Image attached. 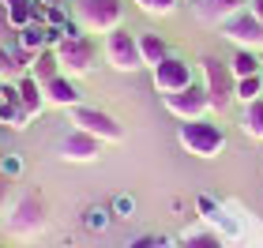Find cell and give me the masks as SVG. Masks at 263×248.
<instances>
[{
  "instance_id": "cell-16",
  "label": "cell",
  "mask_w": 263,
  "mask_h": 248,
  "mask_svg": "<svg viewBox=\"0 0 263 248\" xmlns=\"http://www.w3.org/2000/svg\"><path fill=\"white\" fill-rule=\"evenodd\" d=\"M19 102H23V109H27L30 117L45 109V90H42V83L34 75H23L19 79Z\"/></svg>"
},
{
  "instance_id": "cell-27",
  "label": "cell",
  "mask_w": 263,
  "mask_h": 248,
  "mask_svg": "<svg viewBox=\"0 0 263 248\" xmlns=\"http://www.w3.org/2000/svg\"><path fill=\"white\" fill-rule=\"evenodd\" d=\"M0 173H4V177H19V173H23L19 155H4V158H0Z\"/></svg>"
},
{
  "instance_id": "cell-15",
  "label": "cell",
  "mask_w": 263,
  "mask_h": 248,
  "mask_svg": "<svg viewBox=\"0 0 263 248\" xmlns=\"http://www.w3.org/2000/svg\"><path fill=\"white\" fill-rule=\"evenodd\" d=\"M139 53H143V64L147 68H158L170 56V42L162 34H139Z\"/></svg>"
},
{
  "instance_id": "cell-22",
  "label": "cell",
  "mask_w": 263,
  "mask_h": 248,
  "mask_svg": "<svg viewBox=\"0 0 263 248\" xmlns=\"http://www.w3.org/2000/svg\"><path fill=\"white\" fill-rule=\"evenodd\" d=\"M109 218H113V211H109V207H87V215H83L87 230H94V233H102L105 226H109Z\"/></svg>"
},
{
  "instance_id": "cell-1",
  "label": "cell",
  "mask_w": 263,
  "mask_h": 248,
  "mask_svg": "<svg viewBox=\"0 0 263 248\" xmlns=\"http://www.w3.org/2000/svg\"><path fill=\"white\" fill-rule=\"evenodd\" d=\"M199 72H203V87H207V98H211V109H230L233 98H237V75L230 61L222 56H203L199 61Z\"/></svg>"
},
{
  "instance_id": "cell-11",
  "label": "cell",
  "mask_w": 263,
  "mask_h": 248,
  "mask_svg": "<svg viewBox=\"0 0 263 248\" xmlns=\"http://www.w3.org/2000/svg\"><path fill=\"white\" fill-rule=\"evenodd\" d=\"M42 90H45V102H49V105H61V109H76L79 98H83L79 87L71 83V75H64V72L57 75V79H49Z\"/></svg>"
},
{
  "instance_id": "cell-12",
  "label": "cell",
  "mask_w": 263,
  "mask_h": 248,
  "mask_svg": "<svg viewBox=\"0 0 263 248\" xmlns=\"http://www.w3.org/2000/svg\"><path fill=\"white\" fill-rule=\"evenodd\" d=\"M15 49L30 53V56L49 49V27H45V23H27L23 30H15Z\"/></svg>"
},
{
  "instance_id": "cell-9",
  "label": "cell",
  "mask_w": 263,
  "mask_h": 248,
  "mask_svg": "<svg viewBox=\"0 0 263 248\" xmlns=\"http://www.w3.org/2000/svg\"><path fill=\"white\" fill-rule=\"evenodd\" d=\"M71 121H76V128L98 136V139H121L124 136V128L117 124V117L102 113V109H90V105H76V109H71Z\"/></svg>"
},
{
  "instance_id": "cell-32",
  "label": "cell",
  "mask_w": 263,
  "mask_h": 248,
  "mask_svg": "<svg viewBox=\"0 0 263 248\" xmlns=\"http://www.w3.org/2000/svg\"><path fill=\"white\" fill-rule=\"evenodd\" d=\"M154 248H177V241H173V237H162V241L154 244Z\"/></svg>"
},
{
  "instance_id": "cell-24",
  "label": "cell",
  "mask_w": 263,
  "mask_h": 248,
  "mask_svg": "<svg viewBox=\"0 0 263 248\" xmlns=\"http://www.w3.org/2000/svg\"><path fill=\"white\" fill-rule=\"evenodd\" d=\"M136 4L147 15H170V11H177V0H136Z\"/></svg>"
},
{
  "instance_id": "cell-14",
  "label": "cell",
  "mask_w": 263,
  "mask_h": 248,
  "mask_svg": "<svg viewBox=\"0 0 263 248\" xmlns=\"http://www.w3.org/2000/svg\"><path fill=\"white\" fill-rule=\"evenodd\" d=\"M27 75H34V79L42 83V87H45L49 79L61 75V61H57V49H42V53H34V56H30V72H27Z\"/></svg>"
},
{
  "instance_id": "cell-26",
  "label": "cell",
  "mask_w": 263,
  "mask_h": 248,
  "mask_svg": "<svg viewBox=\"0 0 263 248\" xmlns=\"http://www.w3.org/2000/svg\"><path fill=\"white\" fill-rule=\"evenodd\" d=\"M132 211H136V199L132 196H117L113 199V215L117 218H132Z\"/></svg>"
},
{
  "instance_id": "cell-5",
  "label": "cell",
  "mask_w": 263,
  "mask_h": 248,
  "mask_svg": "<svg viewBox=\"0 0 263 248\" xmlns=\"http://www.w3.org/2000/svg\"><path fill=\"white\" fill-rule=\"evenodd\" d=\"M57 61H61L64 75H87L94 68V61H98V45H94V38H87V34L64 38L61 45H57Z\"/></svg>"
},
{
  "instance_id": "cell-3",
  "label": "cell",
  "mask_w": 263,
  "mask_h": 248,
  "mask_svg": "<svg viewBox=\"0 0 263 248\" xmlns=\"http://www.w3.org/2000/svg\"><path fill=\"white\" fill-rule=\"evenodd\" d=\"M181 143L188 155H199V158H214L218 150L226 147V132L214 121L199 117V121H184L181 124Z\"/></svg>"
},
{
  "instance_id": "cell-13",
  "label": "cell",
  "mask_w": 263,
  "mask_h": 248,
  "mask_svg": "<svg viewBox=\"0 0 263 248\" xmlns=\"http://www.w3.org/2000/svg\"><path fill=\"white\" fill-rule=\"evenodd\" d=\"M98 155V136L83 132V128H76L68 139H64V158H76V162H87Z\"/></svg>"
},
{
  "instance_id": "cell-28",
  "label": "cell",
  "mask_w": 263,
  "mask_h": 248,
  "mask_svg": "<svg viewBox=\"0 0 263 248\" xmlns=\"http://www.w3.org/2000/svg\"><path fill=\"white\" fill-rule=\"evenodd\" d=\"M8 34H15V27H11V19H8V4L0 0V42H8Z\"/></svg>"
},
{
  "instance_id": "cell-23",
  "label": "cell",
  "mask_w": 263,
  "mask_h": 248,
  "mask_svg": "<svg viewBox=\"0 0 263 248\" xmlns=\"http://www.w3.org/2000/svg\"><path fill=\"white\" fill-rule=\"evenodd\" d=\"M42 23H45V27H61V30H64V23H68V8L61 4V0H57V4H49V8H45Z\"/></svg>"
},
{
  "instance_id": "cell-17",
  "label": "cell",
  "mask_w": 263,
  "mask_h": 248,
  "mask_svg": "<svg viewBox=\"0 0 263 248\" xmlns=\"http://www.w3.org/2000/svg\"><path fill=\"white\" fill-rule=\"evenodd\" d=\"M4 4H8V19H11V27H15V30H23L27 23H42L34 0H4Z\"/></svg>"
},
{
  "instance_id": "cell-6",
  "label": "cell",
  "mask_w": 263,
  "mask_h": 248,
  "mask_svg": "<svg viewBox=\"0 0 263 248\" xmlns=\"http://www.w3.org/2000/svg\"><path fill=\"white\" fill-rule=\"evenodd\" d=\"M218 34L226 42H233L237 49H252V53H259L263 49V23L252 15V8H245V11H237V15H230L218 27Z\"/></svg>"
},
{
  "instance_id": "cell-8",
  "label": "cell",
  "mask_w": 263,
  "mask_h": 248,
  "mask_svg": "<svg viewBox=\"0 0 263 248\" xmlns=\"http://www.w3.org/2000/svg\"><path fill=\"white\" fill-rule=\"evenodd\" d=\"M154 72V87H158V94H177V90H184V87H192L196 83V72H192V64L184 61V56H165V61L158 68H151Z\"/></svg>"
},
{
  "instance_id": "cell-2",
  "label": "cell",
  "mask_w": 263,
  "mask_h": 248,
  "mask_svg": "<svg viewBox=\"0 0 263 248\" xmlns=\"http://www.w3.org/2000/svg\"><path fill=\"white\" fill-rule=\"evenodd\" d=\"M76 19L83 23V30L109 34L124 19V0H76Z\"/></svg>"
},
{
  "instance_id": "cell-29",
  "label": "cell",
  "mask_w": 263,
  "mask_h": 248,
  "mask_svg": "<svg viewBox=\"0 0 263 248\" xmlns=\"http://www.w3.org/2000/svg\"><path fill=\"white\" fill-rule=\"evenodd\" d=\"M8 68H15V56L4 49V42H0V72H8Z\"/></svg>"
},
{
  "instance_id": "cell-20",
  "label": "cell",
  "mask_w": 263,
  "mask_h": 248,
  "mask_svg": "<svg viewBox=\"0 0 263 248\" xmlns=\"http://www.w3.org/2000/svg\"><path fill=\"white\" fill-rule=\"evenodd\" d=\"M245 132L248 136H256V139H263V98H256V102H248L245 105Z\"/></svg>"
},
{
  "instance_id": "cell-7",
  "label": "cell",
  "mask_w": 263,
  "mask_h": 248,
  "mask_svg": "<svg viewBox=\"0 0 263 248\" xmlns=\"http://www.w3.org/2000/svg\"><path fill=\"white\" fill-rule=\"evenodd\" d=\"M162 98H165V109L173 117H181V121H199V117L211 109V98H207V87H203V83H192V87H184L177 94H162Z\"/></svg>"
},
{
  "instance_id": "cell-25",
  "label": "cell",
  "mask_w": 263,
  "mask_h": 248,
  "mask_svg": "<svg viewBox=\"0 0 263 248\" xmlns=\"http://www.w3.org/2000/svg\"><path fill=\"white\" fill-rule=\"evenodd\" d=\"M181 248H226V244L214 237V233H192V237H188Z\"/></svg>"
},
{
  "instance_id": "cell-30",
  "label": "cell",
  "mask_w": 263,
  "mask_h": 248,
  "mask_svg": "<svg viewBox=\"0 0 263 248\" xmlns=\"http://www.w3.org/2000/svg\"><path fill=\"white\" fill-rule=\"evenodd\" d=\"M154 244H158V237H136L128 248H154Z\"/></svg>"
},
{
  "instance_id": "cell-21",
  "label": "cell",
  "mask_w": 263,
  "mask_h": 248,
  "mask_svg": "<svg viewBox=\"0 0 263 248\" xmlns=\"http://www.w3.org/2000/svg\"><path fill=\"white\" fill-rule=\"evenodd\" d=\"M263 98V72L259 75H245V79H237V102H256Z\"/></svg>"
},
{
  "instance_id": "cell-10",
  "label": "cell",
  "mask_w": 263,
  "mask_h": 248,
  "mask_svg": "<svg viewBox=\"0 0 263 248\" xmlns=\"http://www.w3.org/2000/svg\"><path fill=\"white\" fill-rule=\"evenodd\" d=\"M252 0H196L192 11L199 23H211V27H222L230 15H237V11H245Z\"/></svg>"
},
{
  "instance_id": "cell-18",
  "label": "cell",
  "mask_w": 263,
  "mask_h": 248,
  "mask_svg": "<svg viewBox=\"0 0 263 248\" xmlns=\"http://www.w3.org/2000/svg\"><path fill=\"white\" fill-rule=\"evenodd\" d=\"M27 121H30V113L23 109L19 94H15V98H0V124H11V128H27Z\"/></svg>"
},
{
  "instance_id": "cell-19",
  "label": "cell",
  "mask_w": 263,
  "mask_h": 248,
  "mask_svg": "<svg viewBox=\"0 0 263 248\" xmlns=\"http://www.w3.org/2000/svg\"><path fill=\"white\" fill-rule=\"evenodd\" d=\"M230 68H233L237 79H245V75H259V72H263V61H259L252 49H237L233 61H230Z\"/></svg>"
},
{
  "instance_id": "cell-4",
  "label": "cell",
  "mask_w": 263,
  "mask_h": 248,
  "mask_svg": "<svg viewBox=\"0 0 263 248\" xmlns=\"http://www.w3.org/2000/svg\"><path fill=\"white\" fill-rule=\"evenodd\" d=\"M102 53H105V61H109L117 72H139V68H147L143 64V53H139V34H132L124 27L105 34Z\"/></svg>"
},
{
  "instance_id": "cell-31",
  "label": "cell",
  "mask_w": 263,
  "mask_h": 248,
  "mask_svg": "<svg viewBox=\"0 0 263 248\" xmlns=\"http://www.w3.org/2000/svg\"><path fill=\"white\" fill-rule=\"evenodd\" d=\"M248 8H252V15L263 23V0H252V4H248Z\"/></svg>"
}]
</instances>
